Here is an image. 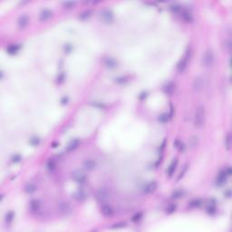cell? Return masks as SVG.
Segmentation results:
<instances>
[{"label":"cell","instance_id":"1","mask_svg":"<svg viewBox=\"0 0 232 232\" xmlns=\"http://www.w3.org/2000/svg\"><path fill=\"white\" fill-rule=\"evenodd\" d=\"M206 120V111L203 106H200L196 109L194 112V117H193V123L194 126L197 128H200L205 123Z\"/></svg>","mask_w":232,"mask_h":232},{"label":"cell","instance_id":"2","mask_svg":"<svg viewBox=\"0 0 232 232\" xmlns=\"http://www.w3.org/2000/svg\"><path fill=\"white\" fill-rule=\"evenodd\" d=\"M192 55V50L191 48H188L185 52V54H183V56L181 57V59L179 61L178 64H177V71L180 74H182L188 67V64L190 60V57Z\"/></svg>","mask_w":232,"mask_h":232},{"label":"cell","instance_id":"3","mask_svg":"<svg viewBox=\"0 0 232 232\" xmlns=\"http://www.w3.org/2000/svg\"><path fill=\"white\" fill-rule=\"evenodd\" d=\"M214 63H215V54L213 50L211 49L206 50L201 58L202 66H204L205 68H211L213 66Z\"/></svg>","mask_w":232,"mask_h":232},{"label":"cell","instance_id":"4","mask_svg":"<svg viewBox=\"0 0 232 232\" xmlns=\"http://www.w3.org/2000/svg\"><path fill=\"white\" fill-rule=\"evenodd\" d=\"M57 210L63 216H69L72 213V207L66 201H61L57 205Z\"/></svg>","mask_w":232,"mask_h":232},{"label":"cell","instance_id":"5","mask_svg":"<svg viewBox=\"0 0 232 232\" xmlns=\"http://www.w3.org/2000/svg\"><path fill=\"white\" fill-rule=\"evenodd\" d=\"M100 16L102 20L106 23V24H112L114 21V15L112 13V11L110 9H104L100 13Z\"/></svg>","mask_w":232,"mask_h":232},{"label":"cell","instance_id":"6","mask_svg":"<svg viewBox=\"0 0 232 232\" xmlns=\"http://www.w3.org/2000/svg\"><path fill=\"white\" fill-rule=\"evenodd\" d=\"M110 195L111 193L106 188H101L96 193V198L100 202H105L109 200Z\"/></svg>","mask_w":232,"mask_h":232},{"label":"cell","instance_id":"7","mask_svg":"<svg viewBox=\"0 0 232 232\" xmlns=\"http://www.w3.org/2000/svg\"><path fill=\"white\" fill-rule=\"evenodd\" d=\"M204 87V80L201 76H197L192 82V90L195 92H200Z\"/></svg>","mask_w":232,"mask_h":232},{"label":"cell","instance_id":"8","mask_svg":"<svg viewBox=\"0 0 232 232\" xmlns=\"http://www.w3.org/2000/svg\"><path fill=\"white\" fill-rule=\"evenodd\" d=\"M72 179L79 184H84L87 180L86 176L83 172H81L79 170H75L72 173Z\"/></svg>","mask_w":232,"mask_h":232},{"label":"cell","instance_id":"9","mask_svg":"<svg viewBox=\"0 0 232 232\" xmlns=\"http://www.w3.org/2000/svg\"><path fill=\"white\" fill-rule=\"evenodd\" d=\"M158 188V183L156 180H153L149 183H147L143 188V193L144 194H152Z\"/></svg>","mask_w":232,"mask_h":232},{"label":"cell","instance_id":"10","mask_svg":"<svg viewBox=\"0 0 232 232\" xmlns=\"http://www.w3.org/2000/svg\"><path fill=\"white\" fill-rule=\"evenodd\" d=\"M29 24V16L27 15H22L17 19V26L19 29H25Z\"/></svg>","mask_w":232,"mask_h":232},{"label":"cell","instance_id":"11","mask_svg":"<svg viewBox=\"0 0 232 232\" xmlns=\"http://www.w3.org/2000/svg\"><path fill=\"white\" fill-rule=\"evenodd\" d=\"M83 167L86 170L91 171V170H94L97 167V163L94 159H86L83 162Z\"/></svg>","mask_w":232,"mask_h":232},{"label":"cell","instance_id":"12","mask_svg":"<svg viewBox=\"0 0 232 232\" xmlns=\"http://www.w3.org/2000/svg\"><path fill=\"white\" fill-rule=\"evenodd\" d=\"M228 176L225 174L224 170H221L218 173V175H217V178H216V184L218 185V186H222V185H224L227 180H228Z\"/></svg>","mask_w":232,"mask_h":232},{"label":"cell","instance_id":"13","mask_svg":"<svg viewBox=\"0 0 232 232\" xmlns=\"http://www.w3.org/2000/svg\"><path fill=\"white\" fill-rule=\"evenodd\" d=\"M101 212L104 217H112L114 214V211L111 205L109 204H103L101 208Z\"/></svg>","mask_w":232,"mask_h":232},{"label":"cell","instance_id":"14","mask_svg":"<svg viewBox=\"0 0 232 232\" xmlns=\"http://www.w3.org/2000/svg\"><path fill=\"white\" fill-rule=\"evenodd\" d=\"M73 198H74L76 201L83 202V201H84V200L87 199V194H86L84 190H79L75 191V192L73 194Z\"/></svg>","mask_w":232,"mask_h":232},{"label":"cell","instance_id":"15","mask_svg":"<svg viewBox=\"0 0 232 232\" xmlns=\"http://www.w3.org/2000/svg\"><path fill=\"white\" fill-rule=\"evenodd\" d=\"M174 91H175V84H174V83L171 82V81L168 82L163 86V92L167 95H171L174 92Z\"/></svg>","mask_w":232,"mask_h":232},{"label":"cell","instance_id":"16","mask_svg":"<svg viewBox=\"0 0 232 232\" xmlns=\"http://www.w3.org/2000/svg\"><path fill=\"white\" fill-rule=\"evenodd\" d=\"M103 64L104 65H105L106 67L110 68V69H113L115 67H117V61H116L114 58L112 57H106V58H104V60H103Z\"/></svg>","mask_w":232,"mask_h":232},{"label":"cell","instance_id":"17","mask_svg":"<svg viewBox=\"0 0 232 232\" xmlns=\"http://www.w3.org/2000/svg\"><path fill=\"white\" fill-rule=\"evenodd\" d=\"M53 16V12L49 9H44L42 10V12L39 15V20L42 22H44L46 20L50 19Z\"/></svg>","mask_w":232,"mask_h":232},{"label":"cell","instance_id":"18","mask_svg":"<svg viewBox=\"0 0 232 232\" xmlns=\"http://www.w3.org/2000/svg\"><path fill=\"white\" fill-rule=\"evenodd\" d=\"M177 165H178V159H173V160L170 162V166L168 167V169L166 170V173L169 177H171L173 175L174 171H175V170L177 168Z\"/></svg>","mask_w":232,"mask_h":232},{"label":"cell","instance_id":"19","mask_svg":"<svg viewBox=\"0 0 232 232\" xmlns=\"http://www.w3.org/2000/svg\"><path fill=\"white\" fill-rule=\"evenodd\" d=\"M180 16H181L182 19H183L185 22H186V23H192L193 20H194L192 14L190 12V11H188V10L182 9V11L180 12Z\"/></svg>","mask_w":232,"mask_h":232},{"label":"cell","instance_id":"20","mask_svg":"<svg viewBox=\"0 0 232 232\" xmlns=\"http://www.w3.org/2000/svg\"><path fill=\"white\" fill-rule=\"evenodd\" d=\"M20 48H21V45L20 44H9L7 47H6V53L11 54V55H14L16 54H17L19 51H20Z\"/></svg>","mask_w":232,"mask_h":232},{"label":"cell","instance_id":"21","mask_svg":"<svg viewBox=\"0 0 232 232\" xmlns=\"http://www.w3.org/2000/svg\"><path fill=\"white\" fill-rule=\"evenodd\" d=\"M41 203L38 200H32L29 203V208L32 212H37L40 210Z\"/></svg>","mask_w":232,"mask_h":232},{"label":"cell","instance_id":"22","mask_svg":"<svg viewBox=\"0 0 232 232\" xmlns=\"http://www.w3.org/2000/svg\"><path fill=\"white\" fill-rule=\"evenodd\" d=\"M200 144V139L198 136H192L190 138L189 140V146L190 149H195L196 147H198Z\"/></svg>","mask_w":232,"mask_h":232},{"label":"cell","instance_id":"23","mask_svg":"<svg viewBox=\"0 0 232 232\" xmlns=\"http://www.w3.org/2000/svg\"><path fill=\"white\" fill-rule=\"evenodd\" d=\"M186 195V192H185L184 190H174L172 193H171V198L172 199H175V200H179V199H181L183 197Z\"/></svg>","mask_w":232,"mask_h":232},{"label":"cell","instance_id":"24","mask_svg":"<svg viewBox=\"0 0 232 232\" xmlns=\"http://www.w3.org/2000/svg\"><path fill=\"white\" fill-rule=\"evenodd\" d=\"M37 190V186L34 185V183H27L26 186L24 187V191L26 193V194H32L34 192H36Z\"/></svg>","mask_w":232,"mask_h":232},{"label":"cell","instance_id":"25","mask_svg":"<svg viewBox=\"0 0 232 232\" xmlns=\"http://www.w3.org/2000/svg\"><path fill=\"white\" fill-rule=\"evenodd\" d=\"M79 143H80V141L78 140V139H74V140H73L70 143L68 144L66 150H68V152H73V150H74L79 146Z\"/></svg>","mask_w":232,"mask_h":232},{"label":"cell","instance_id":"26","mask_svg":"<svg viewBox=\"0 0 232 232\" xmlns=\"http://www.w3.org/2000/svg\"><path fill=\"white\" fill-rule=\"evenodd\" d=\"M231 144H232V141H231V134L228 132L226 137H225V140H224V145H225V148L227 150H231Z\"/></svg>","mask_w":232,"mask_h":232},{"label":"cell","instance_id":"27","mask_svg":"<svg viewBox=\"0 0 232 232\" xmlns=\"http://www.w3.org/2000/svg\"><path fill=\"white\" fill-rule=\"evenodd\" d=\"M14 218H15V213H14V211H8V212L6 214V216H5V221H6V224H11L13 220H14Z\"/></svg>","mask_w":232,"mask_h":232},{"label":"cell","instance_id":"28","mask_svg":"<svg viewBox=\"0 0 232 232\" xmlns=\"http://www.w3.org/2000/svg\"><path fill=\"white\" fill-rule=\"evenodd\" d=\"M170 119V116L169 113H161L160 115H159V117H158V121L161 123L168 122Z\"/></svg>","mask_w":232,"mask_h":232},{"label":"cell","instance_id":"29","mask_svg":"<svg viewBox=\"0 0 232 232\" xmlns=\"http://www.w3.org/2000/svg\"><path fill=\"white\" fill-rule=\"evenodd\" d=\"M170 9L172 13H175V14H180V12L182 11V7L179 4H172L170 6Z\"/></svg>","mask_w":232,"mask_h":232},{"label":"cell","instance_id":"30","mask_svg":"<svg viewBox=\"0 0 232 232\" xmlns=\"http://www.w3.org/2000/svg\"><path fill=\"white\" fill-rule=\"evenodd\" d=\"M46 168H47V170H50V171L54 170L55 168H56V163H55V161H54L53 159H50L47 162H46Z\"/></svg>","mask_w":232,"mask_h":232},{"label":"cell","instance_id":"31","mask_svg":"<svg viewBox=\"0 0 232 232\" xmlns=\"http://www.w3.org/2000/svg\"><path fill=\"white\" fill-rule=\"evenodd\" d=\"M176 208H177V206L174 204V203H170V204H169L168 206H167V208H166V213L167 214H172V213H174L176 211Z\"/></svg>","mask_w":232,"mask_h":232},{"label":"cell","instance_id":"32","mask_svg":"<svg viewBox=\"0 0 232 232\" xmlns=\"http://www.w3.org/2000/svg\"><path fill=\"white\" fill-rule=\"evenodd\" d=\"M189 205L190 208H199L202 205V200L200 199H195V200H191Z\"/></svg>","mask_w":232,"mask_h":232},{"label":"cell","instance_id":"33","mask_svg":"<svg viewBox=\"0 0 232 232\" xmlns=\"http://www.w3.org/2000/svg\"><path fill=\"white\" fill-rule=\"evenodd\" d=\"M217 211L216 208V205H215V202H212V203H210L208 206L207 207V211L208 214H214Z\"/></svg>","mask_w":232,"mask_h":232},{"label":"cell","instance_id":"34","mask_svg":"<svg viewBox=\"0 0 232 232\" xmlns=\"http://www.w3.org/2000/svg\"><path fill=\"white\" fill-rule=\"evenodd\" d=\"M91 105L94 106V107H96L98 109H104L106 107L105 104H104L103 102H92Z\"/></svg>","mask_w":232,"mask_h":232},{"label":"cell","instance_id":"35","mask_svg":"<svg viewBox=\"0 0 232 232\" xmlns=\"http://www.w3.org/2000/svg\"><path fill=\"white\" fill-rule=\"evenodd\" d=\"M41 141L38 137H33L29 140V143L32 145V146H38L40 144Z\"/></svg>","mask_w":232,"mask_h":232},{"label":"cell","instance_id":"36","mask_svg":"<svg viewBox=\"0 0 232 232\" xmlns=\"http://www.w3.org/2000/svg\"><path fill=\"white\" fill-rule=\"evenodd\" d=\"M174 146H175L180 152H184V150H185V146H184V144L181 142H180L179 140H177V141H175V142H174Z\"/></svg>","mask_w":232,"mask_h":232},{"label":"cell","instance_id":"37","mask_svg":"<svg viewBox=\"0 0 232 232\" xmlns=\"http://www.w3.org/2000/svg\"><path fill=\"white\" fill-rule=\"evenodd\" d=\"M187 170H188V165H184V167L182 168V170L180 172V174H179V176H178V178H177V181H179L180 179H182L183 177H184V175H185V173L187 172Z\"/></svg>","mask_w":232,"mask_h":232},{"label":"cell","instance_id":"38","mask_svg":"<svg viewBox=\"0 0 232 232\" xmlns=\"http://www.w3.org/2000/svg\"><path fill=\"white\" fill-rule=\"evenodd\" d=\"M91 11H89V10H87V11H84V12H83L82 14H81L80 16H79V18L80 19H82V20H85V19H87L88 17H90L91 16Z\"/></svg>","mask_w":232,"mask_h":232},{"label":"cell","instance_id":"39","mask_svg":"<svg viewBox=\"0 0 232 232\" xmlns=\"http://www.w3.org/2000/svg\"><path fill=\"white\" fill-rule=\"evenodd\" d=\"M63 6L64 8H67V9H71L73 8L74 6H75V2H72V1H66V2H64L63 4Z\"/></svg>","mask_w":232,"mask_h":232},{"label":"cell","instance_id":"40","mask_svg":"<svg viewBox=\"0 0 232 232\" xmlns=\"http://www.w3.org/2000/svg\"><path fill=\"white\" fill-rule=\"evenodd\" d=\"M115 82L117 84H124L126 82H128V77H126V76L118 77V78L115 79Z\"/></svg>","mask_w":232,"mask_h":232},{"label":"cell","instance_id":"41","mask_svg":"<svg viewBox=\"0 0 232 232\" xmlns=\"http://www.w3.org/2000/svg\"><path fill=\"white\" fill-rule=\"evenodd\" d=\"M21 160H22V157L20 154H15L12 156V158H11V161L14 162V163H17V162L21 161Z\"/></svg>","mask_w":232,"mask_h":232},{"label":"cell","instance_id":"42","mask_svg":"<svg viewBox=\"0 0 232 232\" xmlns=\"http://www.w3.org/2000/svg\"><path fill=\"white\" fill-rule=\"evenodd\" d=\"M142 212H139V213H137V214H135L133 217H132V221H134V222H136V221H138V220H140V219H142Z\"/></svg>","mask_w":232,"mask_h":232},{"label":"cell","instance_id":"43","mask_svg":"<svg viewBox=\"0 0 232 232\" xmlns=\"http://www.w3.org/2000/svg\"><path fill=\"white\" fill-rule=\"evenodd\" d=\"M225 174L228 176V177H230L231 176V174H232V170H231V167L230 166H227L223 169Z\"/></svg>","mask_w":232,"mask_h":232},{"label":"cell","instance_id":"44","mask_svg":"<svg viewBox=\"0 0 232 232\" xmlns=\"http://www.w3.org/2000/svg\"><path fill=\"white\" fill-rule=\"evenodd\" d=\"M224 47H225L226 50L230 51V49H231V42H230V40L225 41V43H224Z\"/></svg>","mask_w":232,"mask_h":232},{"label":"cell","instance_id":"45","mask_svg":"<svg viewBox=\"0 0 232 232\" xmlns=\"http://www.w3.org/2000/svg\"><path fill=\"white\" fill-rule=\"evenodd\" d=\"M126 223L124 222H120V223H117V224H114L113 226H112V228H123L125 227Z\"/></svg>","mask_w":232,"mask_h":232},{"label":"cell","instance_id":"46","mask_svg":"<svg viewBox=\"0 0 232 232\" xmlns=\"http://www.w3.org/2000/svg\"><path fill=\"white\" fill-rule=\"evenodd\" d=\"M64 74H61L58 75V77H57V83L58 84H62L64 82Z\"/></svg>","mask_w":232,"mask_h":232},{"label":"cell","instance_id":"47","mask_svg":"<svg viewBox=\"0 0 232 232\" xmlns=\"http://www.w3.org/2000/svg\"><path fill=\"white\" fill-rule=\"evenodd\" d=\"M72 49H73V46H72L71 44H65V46H64V52L69 53V52L72 51Z\"/></svg>","mask_w":232,"mask_h":232},{"label":"cell","instance_id":"48","mask_svg":"<svg viewBox=\"0 0 232 232\" xmlns=\"http://www.w3.org/2000/svg\"><path fill=\"white\" fill-rule=\"evenodd\" d=\"M224 197H226V198L229 199L230 197H231V190L230 189H228L227 190H225L224 192Z\"/></svg>","mask_w":232,"mask_h":232},{"label":"cell","instance_id":"49","mask_svg":"<svg viewBox=\"0 0 232 232\" xmlns=\"http://www.w3.org/2000/svg\"><path fill=\"white\" fill-rule=\"evenodd\" d=\"M67 102H68V97H64V98H62L61 103L63 104V105H64V104H67Z\"/></svg>","mask_w":232,"mask_h":232},{"label":"cell","instance_id":"50","mask_svg":"<svg viewBox=\"0 0 232 232\" xmlns=\"http://www.w3.org/2000/svg\"><path fill=\"white\" fill-rule=\"evenodd\" d=\"M142 95H140V96H139V98H140L141 100H143V99L146 98V96H147V92H142Z\"/></svg>","mask_w":232,"mask_h":232}]
</instances>
